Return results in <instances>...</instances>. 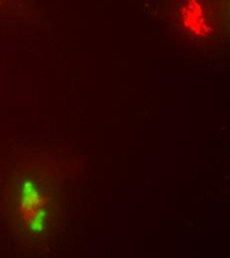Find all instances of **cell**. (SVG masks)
Returning <instances> with one entry per match:
<instances>
[{
  "label": "cell",
  "instance_id": "obj_1",
  "mask_svg": "<svg viewBox=\"0 0 230 258\" xmlns=\"http://www.w3.org/2000/svg\"><path fill=\"white\" fill-rule=\"evenodd\" d=\"M56 167L45 160H30L11 174L5 201L18 238L45 239L56 230L64 202V182Z\"/></svg>",
  "mask_w": 230,
  "mask_h": 258
}]
</instances>
